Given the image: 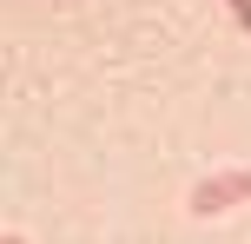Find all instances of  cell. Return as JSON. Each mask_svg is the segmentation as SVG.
<instances>
[{
	"label": "cell",
	"instance_id": "6da1fadb",
	"mask_svg": "<svg viewBox=\"0 0 251 244\" xmlns=\"http://www.w3.org/2000/svg\"><path fill=\"white\" fill-rule=\"evenodd\" d=\"M231 198H251V172H225V178L199 185V192H192V211H225Z\"/></svg>",
	"mask_w": 251,
	"mask_h": 244
},
{
	"label": "cell",
	"instance_id": "7a4b0ae2",
	"mask_svg": "<svg viewBox=\"0 0 251 244\" xmlns=\"http://www.w3.org/2000/svg\"><path fill=\"white\" fill-rule=\"evenodd\" d=\"M231 13H238V26H251V0H231Z\"/></svg>",
	"mask_w": 251,
	"mask_h": 244
}]
</instances>
